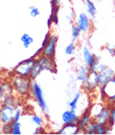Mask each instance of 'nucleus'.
Segmentation results:
<instances>
[{
  "instance_id": "f257e3e1",
  "label": "nucleus",
  "mask_w": 115,
  "mask_h": 135,
  "mask_svg": "<svg viewBox=\"0 0 115 135\" xmlns=\"http://www.w3.org/2000/svg\"><path fill=\"white\" fill-rule=\"evenodd\" d=\"M49 71L51 74H57V64L54 58H49L44 55H39L36 58L32 74L30 78L32 80L36 79L43 71Z\"/></svg>"
},
{
  "instance_id": "f03ea898",
  "label": "nucleus",
  "mask_w": 115,
  "mask_h": 135,
  "mask_svg": "<svg viewBox=\"0 0 115 135\" xmlns=\"http://www.w3.org/2000/svg\"><path fill=\"white\" fill-rule=\"evenodd\" d=\"M10 81L13 84L15 95L23 98H27L31 93L33 80L30 77H23L13 74Z\"/></svg>"
},
{
  "instance_id": "7ed1b4c3",
  "label": "nucleus",
  "mask_w": 115,
  "mask_h": 135,
  "mask_svg": "<svg viewBox=\"0 0 115 135\" xmlns=\"http://www.w3.org/2000/svg\"><path fill=\"white\" fill-rule=\"evenodd\" d=\"M99 89L101 100L110 106L115 105V76Z\"/></svg>"
},
{
  "instance_id": "20e7f679",
  "label": "nucleus",
  "mask_w": 115,
  "mask_h": 135,
  "mask_svg": "<svg viewBox=\"0 0 115 135\" xmlns=\"http://www.w3.org/2000/svg\"><path fill=\"white\" fill-rule=\"evenodd\" d=\"M31 94L33 95L34 100L38 103L39 106L40 107V108L43 112L48 115L49 110V107L47 105V103L44 98V89L42 86L39 84V83L34 79L33 80L32 83V88H31Z\"/></svg>"
},
{
  "instance_id": "39448f33",
  "label": "nucleus",
  "mask_w": 115,
  "mask_h": 135,
  "mask_svg": "<svg viewBox=\"0 0 115 135\" xmlns=\"http://www.w3.org/2000/svg\"><path fill=\"white\" fill-rule=\"evenodd\" d=\"M35 61L36 58L32 56L29 59L19 62L13 69V74L23 77H30L32 74Z\"/></svg>"
},
{
  "instance_id": "423d86ee",
  "label": "nucleus",
  "mask_w": 115,
  "mask_h": 135,
  "mask_svg": "<svg viewBox=\"0 0 115 135\" xmlns=\"http://www.w3.org/2000/svg\"><path fill=\"white\" fill-rule=\"evenodd\" d=\"M96 71L99 76V84L100 87L104 86L108 82L110 81L115 76V70L113 68L109 67L106 64H99L94 69H91Z\"/></svg>"
},
{
  "instance_id": "0eeeda50",
  "label": "nucleus",
  "mask_w": 115,
  "mask_h": 135,
  "mask_svg": "<svg viewBox=\"0 0 115 135\" xmlns=\"http://www.w3.org/2000/svg\"><path fill=\"white\" fill-rule=\"evenodd\" d=\"M82 87L86 92H93L100 88L99 84V76L96 71L89 69L86 79L82 83Z\"/></svg>"
},
{
  "instance_id": "6e6552de",
  "label": "nucleus",
  "mask_w": 115,
  "mask_h": 135,
  "mask_svg": "<svg viewBox=\"0 0 115 135\" xmlns=\"http://www.w3.org/2000/svg\"><path fill=\"white\" fill-rule=\"evenodd\" d=\"M57 44V37L55 34H51L48 43H47V44L43 49V52H42V55L49 57V58H55Z\"/></svg>"
},
{
  "instance_id": "1a4fd4ad",
  "label": "nucleus",
  "mask_w": 115,
  "mask_h": 135,
  "mask_svg": "<svg viewBox=\"0 0 115 135\" xmlns=\"http://www.w3.org/2000/svg\"><path fill=\"white\" fill-rule=\"evenodd\" d=\"M15 108L7 105H2L0 109V121L1 123H13L15 114Z\"/></svg>"
},
{
  "instance_id": "9d476101",
  "label": "nucleus",
  "mask_w": 115,
  "mask_h": 135,
  "mask_svg": "<svg viewBox=\"0 0 115 135\" xmlns=\"http://www.w3.org/2000/svg\"><path fill=\"white\" fill-rule=\"evenodd\" d=\"M76 24L81 29L82 33H88L91 28V19L89 15L85 13H80L77 17Z\"/></svg>"
},
{
  "instance_id": "9b49d317",
  "label": "nucleus",
  "mask_w": 115,
  "mask_h": 135,
  "mask_svg": "<svg viewBox=\"0 0 115 135\" xmlns=\"http://www.w3.org/2000/svg\"><path fill=\"white\" fill-rule=\"evenodd\" d=\"M14 94L13 87L11 81L3 80L0 84V101L1 103L7 98Z\"/></svg>"
},
{
  "instance_id": "f8f14e48",
  "label": "nucleus",
  "mask_w": 115,
  "mask_h": 135,
  "mask_svg": "<svg viewBox=\"0 0 115 135\" xmlns=\"http://www.w3.org/2000/svg\"><path fill=\"white\" fill-rule=\"evenodd\" d=\"M80 132H82V130L78 124L69 123V124H64L57 133L63 134V135H76L78 134Z\"/></svg>"
},
{
  "instance_id": "ddd939ff",
  "label": "nucleus",
  "mask_w": 115,
  "mask_h": 135,
  "mask_svg": "<svg viewBox=\"0 0 115 135\" xmlns=\"http://www.w3.org/2000/svg\"><path fill=\"white\" fill-rule=\"evenodd\" d=\"M78 115L76 113L74 110H66L62 113V121L64 124H69V123H78L79 121Z\"/></svg>"
},
{
  "instance_id": "4468645a",
  "label": "nucleus",
  "mask_w": 115,
  "mask_h": 135,
  "mask_svg": "<svg viewBox=\"0 0 115 135\" xmlns=\"http://www.w3.org/2000/svg\"><path fill=\"white\" fill-rule=\"evenodd\" d=\"M110 110H111L110 105H108V104L104 105L102 112L98 115V117L95 119V122L97 123H100V124H108L109 115H110Z\"/></svg>"
},
{
  "instance_id": "2eb2a0df",
  "label": "nucleus",
  "mask_w": 115,
  "mask_h": 135,
  "mask_svg": "<svg viewBox=\"0 0 115 135\" xmlns=\"http://www.w3.org/2000/svg\"><path fill=\"white\" fill-rule=\"evenodd\" d=\"M18 96L17 95H12L8 98H7L6 99L3 100L1 104L2 105H7V106H10V107H13L15 109H17L18 108H19L20 106H22V103H21V100Z\"/></svg>"
},
{
  "instance_id": "dca6fc26",
  "label": "nucleus",
  "mask_w": 115,
  "mask_h": 135,
  "mask_svg": "<svg viewBox=\"0 0 115 135\" xmlns=\"http://www.w3.org/2000/svg\"><path fill=\"white\" fill-rule=\"evenodd\" d=\"M92 121H93V119L89 113V107H88L87 109L83 113L82 116L79 118V121H78V124L79 125L81 130L83 131V129L88 126V124Z\"/></svg>"
},
{
  "instance_id": "f3484780",
  "label": "nucleus",
  "mask_w": 115,
  "mask_h": 135,
  "mask_svg": "<svg viewBox=\"0 0 115 135\" xmlns=\"http://www.w3.org/2000/svg\"><path fill=\"white\" fill-rule=\"evenodd\" d=\"M82 53H83V62H84L85 65L88 68H90L92 64H93V59H94L95 54H92V52L90 51V49H88L87 46H84L83 48Z\"/></svg>"
},
{
  "instance_id": "a211bd4d",
  "label": "nucleus",
  "mask_w": 115,
  "mask_h": 135,
  "mask_svg": "<svg viewBox=\"0 0 115 135\" xmlns=\"http://www.w3.org/2000/svg\"><path fill=\"white\" fill-rule=\"evenodd\" d=\"M104 105L102 104V103H93L89 107V113L92 117V119L93 121H95V119L98 117V115L100 114V113L102 112L103 108Z\"/></svg>"
},
{
  "instance_id": "6ab92c4d",
  "label": "nucleus",
  "mask_w": 115,
  "mask_h": 135,
  "mask_svg": "<svg viewBox=\"0 0 115 135\" xmlns=\"http://www.w3.org/2000/svg\"><path fill=\"white\" fill-rule=\"evenodd\" d=\"M89 71V68L85 66H79L77 69V75H76V79L78 81H79L83 83L86 79L87 75Z\"/></svg>"
},
{
  "instance_id": "aec40b11",
  "label": "nucleus",
  "mask_w": 115,
  "mask_h": 135,
  "mask_svg": "<svg viewBox=\"0 0 115 135\" xmlns=\"http://www.w3.org/2000/svg\"><path fill=\"white\" fill-rule=\"evenodd\" d=\"M86 4V10L88 14L89 15V17L92 18H94L97 14V8L95 6L94 3L92 0H84Z\"/></svg>"
},
{
  "instance_id": "412c9836",
  "label": "nucleus",
  "mask_w": 115,
  "mask_h": 135,
  "mask_svg": "<svg viewBox=\"0 0 115 135\" xmlns=\"http://www.w3.org/2000/svg\"><path fill=\"white\" fill-rule=\"evenodd\" d=\"M82 96V93L80 91H78L75 93V94L74 96V98H73V99L69 102V103H68V106H69V109L71 110H74L76 111L78 109V102H79L80 100V98Z\"/></svg>"
},
{
  "instance_id": "4be33fe9",
  "label": "nucleus",
  "mask_w": 115,
  "mask_h": 135,
  "mask_svg": "<svg viewBox=\"0 0 115 135\" xmlns=\"http://www.w3.org/2000/svg\"><path fill=\"white\" fill-rule=\"evenodd\" d=\"M112 128L108 124H100L97 123V134L104 135V134H109L111 133Z\"/></svg>"
},
{
  "instance_id": "5701e85b",
  "label": "nucleus",
  "mask_w": 115,
  "mask_h": 135,
  "mask_svg": "<svg viewBox=\"0 0 115 135\" xmlns=\"http://www.w3.org/2000/svg\"><path fill=\"white\" fill-rule=\"evenodd\" d=\"M21 42L23 43V46L25 49H28L29 46L33 43V38L28 33H23L21 36Z\"/></svg>"
},
{
  "instance_id": "b1692460",
  "label": "nucleus",
  "mask_w": 115,
  "mask_h": 135,
  "mask_svg": "<svg viewBox=\"0 0 115 135\" xmlns=\"http://www.w3.org/2000/svg\"><path fill=\"white\" fill-rule=\"evenodd\" d=\"M85 134H97V123L95 121H92L88 124V126L83 130Z\"/></svg>"
},
{
  "instance_id": "393cba45",
  "label": "nucleus",
  "mask_w": 115,
  "mask_h": 135,
  "mask_svg": "<svg viewBox=\"0 0 115 135\" xmlns=\"http://www.w3.org/2000/svg\"><path fill=\"white\" fill-rule=\"evenodd\" d=\"M82 31L81 29L78 28V26L73 25L72 26V32H71V36H72V42H75L78 39V38L79 37V35L81 34Z\"/></svg>"
},
{
  "instance_id": "a878e982",
  "label": "nucleus",
  "mask_w": 115,
  "mask_h": 135,
  "mask_svg": "<svg viewBox=\"0 0 115 135\" xmlns=\"http://www.w3.org/2000/svg\"><path fill=\"white\" fill-rule=\"evenodd\" d=\"M13 128V123H4V124H3V126L1 128V131L3 134H12Z\"/></svg>"
},
{
  "instance_id": "bb28decb",
  "label": "nucleus",
  "mask_w": 115,
  "mask_h": 135,
  "mask_svg": "<svg viewBox=\"0 0 115 135\" xmlns=\"http://www.w3.org/2000/svg\"><path fill=\"white\" fill-rule=\"evenodd\" d=\"M75 49H76V45L74 44V42H71L69 45L66 46V48L64 49L65 54L68 56H72L74 55L75 53Z\"/></svg>"
},
{
  "instance_id": "cd10ccee",
  "label": "nucleus",
  "mask_w": 115,
  "mask_h": 135,
  "mask_svg": "<svg viewBox=\"0 0 115 135\" xmlns=\"http://www.w3.org/2000/svg\"><path fill=\"white\" fill-rule=\"evenodd\" d=\"M31 120H32V122L34 124H36V126H38V127L43 126V124H44L43 118L39 115H37V114H33V115L31 117Z\"/></svg>"
},
{
  "instance_id": "c85d7f7f",
  "label": "nucleus",
  "mask_w": 115,
  "mask_h": 135,
  "mask_svg": "<svg viewBox=\"0 0 115 135\" xmlns=\"http://www.w3.org/2000/svg\"><path fill=\"white\" fill-rule=\"evenodd\" d=\"M13 133L12 134L13 135H20L22 134V124L20 122H13Z\"/></svg>"
},
{
  "instance_id": "c756f323",
  "label": "nucleus",
  "mask_w": 115,
  "mask_h": 135,
  "mask_svg": "<svg viewBox=\"0 0 115 135\" xmlns=\"http://www.w3.org/2000/svg\"><path fill=\"white\" fill-rule=\"evenodd\" d=\"M108 125L111 128H113L115 124V105L111 106V110H110V115H109L108 119Z\"/></svg>"
},
{
  "instance_id": "7c9ffc66",
  "label": "nucleus",
  "mask_w": 115,
  "mask_h": 135,
  "mask_svg": "<svg viewBox=\"0 0 115 135\" xmlns=\"http://www.w3.org/2000/svg\"><path fill=\"white\" fill-rule=\"evenodd\" d=\"M23 108L22 106H20L16 110H15V114H14V118H13V122H19L21 117L23 114Z\"/></svg>"
},
{
  "instance_id": "2f4dec72",
  "label": "nucleus",
  "mask_w": 115,
  "mask_h": 135,
  "mask_svg": "<svg viewBox=\"0 0 115 135\" xmlns=\"http://www.w3.org/2000/svg\"><path fill=\"white\" fill-rule=\"evenodd\" d=\"M105 49L109 55H111L112 57H115V44H107L104 47Z\"/></svg>"
},
{
  "instance_id": "473e14b6",
  "label": "nucleus",
  "mask_w": 115,
  "mask_h": 135,
  "mask_svg": "<svg viewBox=\"0 0 115 135\" xmlns=\"http://www.w3.org/2000/svg\"><path fill=\"white\" fill-rule=\"evenodd\" d=\"M29 11H30V15H31V17H33V18H36V17H38L39 15L40 14V11H39V9L34 6V5H32V6H30L29 7Z\"/></svg>"
},
{
  "instance_id": "72a5a7b5",
  "label": "nucleus",
  "mask_w": 115,
  "mask_h": 135,
  "mask_svg": "<svg viewBox=\"0 0 115 135\" xmlns=\"http://www.w3.org/2000/svg\"><path fill=\"white\" fill-rule=\"evenodd\" d=\"M50 33L49 32V33H47L46 34H45V36H44V40H43V43H42V46L40 47V48L42 49H44V48L45 47V45L47 44V43H48V41H49V37H50Z\"/></svg>"
},
{
  "instance_id": "f704fd0d",
  "label": "nucleus",
  "mask_w": 115,
  "mask_h": 135,
  "mask_svg": "<svg viewBox=\"0 0 115 135\" xmlns=\"http://www.w3.org/2000/svg\"><path fill=\"white\" fill-rule=\"evenodd\" d=\"M44 133H45V129L43 128V126H40V127L37 126L34 132L33 133V134H44Z\"/></svg>"
},
{
  "instance_id": "c9c22d12",
  "label": "nucleus",
  "mask_w": 115,
  "mask_h": 135,
  "mask_svg": "<svg viewBox=\"0 0 115 135\" xmlns=\"http://www.w3.org/2000/svg\"><path fill=\"white\" fill-rule=\"evenodd\" d=\"M66 18H67V21H68V23H70V24H72V23H73V20H72V18H71V17L67 16V17H66Z\"/></svg>"
},
{
  "instance_id": "e433bc0d",
  "label": "nucleus",
  "mask_w": 115,
  "mask_h": 135,
  "mask_svg": "<svg viewBox=\"0 0 115 135\" xmlns=\"http://www.w3.org/2000/svg\"><path fill=\"white\" fill-rule=\"evenodd\" d=\"M67 1L69 2V3H72V2H73V0H67Z\"/></svg>"
}]
</instances>
